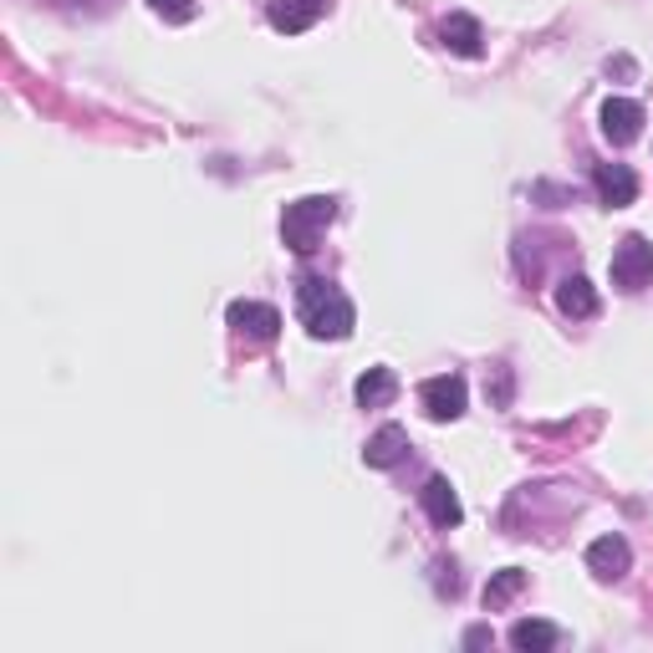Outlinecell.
<instances>
[{
    "mask_svg": "<svg viewBox=\"0 0 653 653\" xmlns=\"http://www.w3.org/2000/svg\"><path fill=\"white\" fill-rule=\"evenodd\" d=\"M297 302H302L306 332L317 337V342H342V337L352 332V322H357L352 302L342 297V291H332L322 276H306L302 291H297Z\"/></svg>",
    "mask_w": 653,
    "mask_h": 653,
    "instance_id": "1",
    "label": "cell"
},
{
    "mask_svg": "<svg viewBox=\"0 0 653 653\" xmlns=\"http://www.w3.org/2000/svg\"><path fill=\"white\" fill-rule=\"evenodd\" d=\"M337 219V200H327V194H306V200L286 204L281 215V240L291 246L297 255H312L317 251V240L327 235V225Z\"/></svg>",
    "mask_w": 653,
    "mask_h": 653,
    "instance_id": "2",
    "label": "cell"
},
{
    "mask_svg": "<svg viewBox=\"0 0 653 653\" xmlns=\"http://www.w3.org/2000/svg\"><path fill=\"white\" fill-rule=\"evenodd\" d=\"M465 399H469V388L460 373H439V378H429V384L419 388V403H424V414L435 424H454L460 414H465Z\"/></svg>",
    "mask_w": 653,
    "mask_h": 653,
    "instance_id": "3",
    "label": "cell"
},
{
    "mask_svg": "<svg viewBox=\"0 0 653 653\" xmlns=\"http://www.w3.org/2000/svg\"><path fill=\"white\" fill-rule=\"evenodd\" d=\"M613 286H623V291L653 286V246L643 235H628L618 251H613Z\"/></svg>",
    "mask_w": 653,
    "mask_h": 653,
    "instance_id": "4",
    "label": "cell"
},
{
    "mask_svg": "<svg viewBox=\"0 0 653 653\" xmlns=\"http://www.w3.org/2000/svg\"><path fill=\"white\" fill-rule=\"evenodd\" d=\"M230 327L240 337H251V342H271V337L281 332V312L276 306H266V302H230Z\"/></svg>",
    "mask_w": 653,
    "mask_h": 653,
    "instance_id": "5",
    "label": "cell"
},
{
    "mask_svg": "<svg viewBox=\"0 0 653 653\" xmlns=\"http://www.w3.org/2000/svg\"><path fill=\"white\" fill-rule=\"evenodd\" d=\"M643 134V108H638L633 98H607L603 102V138L607 143H633V138Z\"/></svg>",
    "mask_w": 653,
    "mask_h": 653,
    "instance_id": "6",
    "label": "cell"
},
{
    "mask_svg": "<svg viewBox=\"0 0 653 653\" xmlns=\"http://www.w3.org/2000/svg\"><path fill=\"white\" fill-rule=\"evenodd\" d=\"M419 495H424V511H429V520H435V526H444V531L465 520V505H460V495H454V486L444 480V475H429Z\"/></svg>",
    "mask_w": 653,
    "mask_h": 653,
    "instance_id": "7",
    "label": "cell"
},
{
    "mask_svg": "<svg viewBox=\"0 0 653 653\" xmlns=\"http://www.w3.org/2000/svg\"><path fill=\"white\" fill-rule=\"evenodd\" d=\"M322 11H327V0H271V26L297 36V32H306V26H317Z\"/></svg>",
    "mask_w": 653,
    "mask_h": 653,
    "instance_id": "8",
    "label": "cell"
},
{
    "mask_svg": "<svg viewBox=\"0 0 653 653\" xmlns=\"http://www.w3.org/2000/svg\"><path fill=\"white\" fill-rule=\"evenodd\" d=\"M598 194H603L607 210H623V204L638 200V179L628 164H598Z\"/></svg>",
    "mask_w": 653,
    "mask_h": 653,
    "instance_id": "9",
    "label": "cell"
},
{
    "mask_svg": "<svg viewBox=\"0 0 653 653\" xmlns=\"http://www.w3.org/2000/svg\"><path fill=\"white\" fill-rule=\"evenodd\" d=\"M628 562H633V552H628V541L623 537H598L592 547H587V567L598 572V577H623L628 572Z\"/></svg>",
    "mask_w": 653,
    "mask_h": 653,
    "instance_id": "10",
    "label": "cell"
},
{
    "mask_svg": "<svg viewBox=\"0 0 653 653\" xmlns=\"http://www.w3.org/2000/svg\"><path fill=\"white\" fill-rule=\"evenodd\" d=\"M409 454V429H399V424H384L378 435L368 439V450H363V460H368L373 469H393Z\"/></svg>",
    "mask_w": 653,
    "mask_h": 653,
    "instance_id": "11",
    "label": "cell"
},
{
    "mask_svg": "<svg viewBox=\"0 0 653 653\" xmlns=\"http://www.w3.org/2000/svg\"><path fill=\"white\" fill-rule=\"evenodd\" d=\"M511 643H516L520 653H547L562 643V628H556V623H541V618H520L516 628H511Z\"/></svg>",
    "mask_w": 653,
    "mask_h": 653,
    "instance_id": "12",
    "label": "cell"
},
{
    "mask_svg": "<svg viewBox=\"0 0 653 653\" xmlns=\"http://www.w3.org/2000/svg\"><path fill=\"white\" fill-rule=\"evenodd\" d=\"M393 399H399L393 368H368L357 378V403H363V409H384V403H393Z\"/></svg>",
    "mask_w": 653,
    "mask_h": 653,
    "instance_id": "13",
    "label": "cell"
},
{
    "mask_svg": "<svg viewBox=\"0 0 653 653\" xmlns=\"http://www.w3.org/2000/svg\"><path fill=\"white\" fill-rule=\"evenodd\" d=\"M556 306L567 312V317H592L598 312V291L587 276H567V281L556 286Z\"/></svg>",
    "mask_w": 653,
    "mask_h": 653,
    "instance_id": "14",
    "label": "cell"
},
{
    "mask_svg": "<svg viewBox=\"0 0 653 653\" xmlns=\"http://www.w3.org/2000/svg\"><path fill=\"white\" fill-rule=\"evenodd\" d=\"M444 47L460 51V56H480V51H486L480 21H469V16H450V21H444Z\"/></svg>",
    "mask_w": 653,
    "mask_h": 653,
    "instance_id": "15",
    "label": "cell"
},
{
    "mask_svg": "<svg viewBox=\"0 0 653 653\" xmlns=\"http://www.w3.org/2000/svg\"><path fill=\"white\" fill-rule=\"evenodd\" d=\"M520 587H526V572H520V567L495 572V577L486 582V613H501V607L511 603V598H516Z\"/></svg>",
    "mask_w": 653,
    "mask_h": 653,
    "instance_id": "16",
    "label": "cell"
},
{
    "mask_svg": "<svg viewBox=\"0 0 653 653\" xmlns=\"http://www.w3.org/2000/svg\"><path fill=\"white\" fill-rule=\"evenodd\" d=\"M149 5L164 21H189V16H194V0H149Z\"/></svg>",
    "mask_w": 653,
    "mask_h": 653,
    "instance_id": "17",
    "label": "cell"
},
{
    "mask_svg": "<svg viewBox=\"0 0 653 653\" xmlns=\"http://www.w3.org/2000/svg\"><path fill=\"white\" fill-rule=\"evenodd\" d=\"M465 643H469V649H480V643H490V628H469Z\"/></svg>",
    "mask_w": 653,
    "mask_h": 653,
    "instance_id": "18",
    "label": "cell"
}]
</instances>
